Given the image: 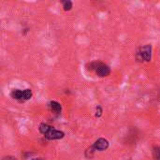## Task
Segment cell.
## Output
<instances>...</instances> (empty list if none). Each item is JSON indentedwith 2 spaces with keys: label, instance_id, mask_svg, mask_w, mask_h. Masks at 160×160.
<instances>
[{
  "label": "cell",
  "instance_id": "obj_1",
  "mask_svg": "<svg viewBox=\"0 0 160 160\" xmlns=\"http://www.w3.org/2000/svg\"><path fill=\"white\" fill-rule=\"evenodd\" d=\"M39 132L49 140H54V139H61L65 137V133L61 130H57L55 129L53 126L45 124V123H41L39 126Z\"/></svg>",
  "mask_w": 160,
  "mask_h": 160
},
{
  "label": "cell",
  "instance_id": "obj_2",
  "mask_svg": "<svg viewBox=\"0 0 160 160\" xmlns=\"http://www.w3.org/2000/svg\"><path fill=\"white\" fill-rule=\"evenodd\" d=\"M86 69L90 70V71H95V73L97 74V76L100 77V78H104V77H108L111 74V67L106 65L103 62L100 61H93L90 62L86 65Z\"/></svg>",
  "mask_w": 160,
  "mask_h": 160
},
{
  "label": "cell",
  "instance_id": "obj_3",
  "mask_svg": "<svg viewBox=\"0 0 160 160\" xmlns=\"http://www.w3.org/2000/svg\"><path fill=\"white\" fill-rule=\"evenodd\" d=\"M136 58L140 62H150L152 60V45L146 44L139 47L137 50Z\"/></svg>",
  "mask_w": 160,
  "mask_h": 160
},
{
  "label": "cell",
  "instance_id": "obj_4",
  "mask_svg": "<svg viewBox=\"0 0 160 160\" xmlns=\"http://www.w3.org/2000/svg\"><path fill=\"white\" fill-rule=\"evenodd\" d=\"M92 146L94 147V149L96 151L102 152V151H105V150H107L109 148L110 143H109L108 139H106L104 138H99L98 139L96 140V142Z\"/></svg>",
  "mask_w": 160,
  "mask_h": 160
},
{
  "label": "cell",
  "instance_id": "obj_5",
  "mask_svg": "<svg viewBox=\"0 0 160 160\" xmlns=\"http://www.w3.org/2000/svg\"><path fill=\"white\" fill-rule=\"evenodd\" d=\"M49 108H50V110H51L53 112H54V113H56V114H59V113L62 112V106H61V104H60L58 101H55V100L50 101V103H49Z\"/></svg>",
  "mask_w": 160,
  "mask_h": 160
},
{
  "label": "cell",
  "instance_id": "obj_6",
  "mask_svg": "<svg viewBox=\"0 0 160 160\" xmlns=\"http://www.w3.org/2000/svg\"><path fill=\"white\" fill-rule=\"evenodd\" d=\"M11 96L13 99L19 100V101H24V90L14 89L11 91Z\"/></svg>",
  "mask_w": 160,
  "mask_h": 160
},
{
  "label": "cell",
  "instance_id": "obj_7",
  "mask_svg": "<svg viewBox=\"0 0 160 160\" xmlns=\"http://www.w3.org/2000/svg\"><path fill=\"white\" fill-rule=\"evenodd\" d=\"M152 154L154 160H160V147L158 146L153 147L152 151Z\"/></svg>",
  "mask_w": 160,
  "mask_h": 160
},
{
  "label": "cell",
  "instance_id": "obj_8",
  "mask_svg": "<svg viewBox=\"0 0 160 160\" xmlns=\"http://www.w3.org/2000/svg\"><path fill=\"white\" fill-rule=\"evenodd\" d=\"M63 4V9L65 11H69L72 7H73V3L70 1V0H66V1H62Z\"/></svg>",
  "mask_w": 160,
  "mask_h": 160
},
{
  "label": "cell",
  "instance_id": "obj_9",
  "mask_svg": "<svg viewBox=\"0 0 160 160\" xmlns=\"http://www.w3.org/2000/svg\"><path fill=\"white\" fill-rule=\"evenodd\" d=\"M96 150L94 149L93 146H90L86 151H85V157L86 158H92L94 156V153H95Z\"/></svg>",
  "mask_w": 160,
  "mask_h": 160
},
{
  "label": "cell",
  "instance_id": "obj_10",
  "mask_svg": "<svg viewBox=\"0 0 160 160\" xmlns=\"http://www.w3.org/2000/svg\"><path fill=\"white\" fill-rule=\"evenodd\" d=\"M102 112H103V110H102L101 106H100V105H98V106H97V108H96V113H95V116H96L97 118H99V117H101Z\"/></svg>",
  "mask_w": 160,
  "mask_h": 160
},
{
  "label": "cell",
  "instance_id": "obj_11",
  "mask_svg": "<svg viewBox=\"0 0 160 160\" xmlns=\"http://www.w3.org/2000/svg\"><path fill=\"white\" fill-rule=\"evenodd\" d=\"M1 160H18L17 158H15V157H13V156H4Z\"/></svg>",
  "mask_w": 160,
  "mask_h": 160
}]
</instances>
